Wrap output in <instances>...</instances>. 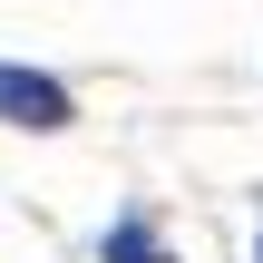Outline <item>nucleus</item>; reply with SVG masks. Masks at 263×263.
<instances>
[{"instance_id":"nucleus-1","label":"nucleus","mask_w":263,"mask_h":263,"mask_svg":"<svg viewBox=\"0 0 263 263\" xmlns=\"http://www.w3.org/2000/svg\"><path fill=\"white\" fill-rule=\"evenodd\" d=\"M0 117H10V127H39V137H59L78 107H68V88H59V78H39V68H10V59H0Z\"/></svg>"},{"instance_id":"nucleus-2","label":"nucleus","mask_w":263,"mask_h":263,"mask_svg":"<svg viewBox=\"0 0 263 263\" xmlns=\"http://www.w3.org/2000/svg\"><path fill=\"white\" fill-rule=\"evenodd\" d=\"M98 254H107V263H176V254H166V244H156V224H146V215H117Z\"/></svg>"},{"instance_id":"nucleus-3","label":"nucleus","mask_w":263,"mask_h":263,"mask_svg":"<svg viewBox=\"0 0 263 263\" xmlns=\"http://www.w3.org/2000/svg\"><path fill=\"white\" fill-rule=\"evenodd\" d=\"M254 263H263V234H254Z\"/></svg>"}]
</instances>
